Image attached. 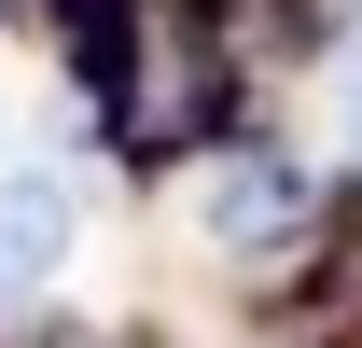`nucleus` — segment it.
<instances>
[{"instance_id":"nucleus-4","label":"nucleus","mask_w":362,"mask_h":348,"mask_svg":"<svg viewBox=\"0 0 362 348\" xmlns=\"http://www.w3.org/2000/svg\"><path fill=\"white\" fill-rule=\"evenodd\" d=\"M334 168L362 181V56H334Z\"/></svg>"},{"instance_id":"nucleus-5","label":"nucleus","mask_w":362,"mask_h":348,"mask_svg":"<svg viewBox=\"0 0 362 348\" xmlns=\"http://www.w3.org/2000/svg\"><path fill=\"white\" fill-rule=\"evenodd\" d=\"M349 56H362V0H349Z\"/></svg>"},{"instance_id":"nucleus-3","label":"nucleus","mask_w":362,"mask_h":348,"mask_svg":"<svg viewBox=\"0 0 362 348\" xmlns=\"http://www.w3.org/2000/svg\"><path fill=\"white\" fill-rule=\"evenodd\" d=\"M70 251H84V195L56 168H0V320H28L70 279Z\"/></svg>"},{"instance_id":"nucleus-1","label":"nucleus","mask_w":362,"mask_h":348,"mask_svg":"<svg viewBox=\"0 0 362 348\" xmlns=\"http://www.w3.org/2000/svg\"><path fill=\"white\" fill-rule=\"evenodd\" d=\"M98 139L126 153V181L209 168L223 139H251V56H237V0H112V28L70 56Z\"/></svg>"},{"instance_id":"nucleus-2","label":"nucleus","mask_w":362,"mask_h":348,"mask_svg":"<svg viewBox=\"0 0 362 348\" xmlns=\"http://www.w3.org/2000/svg\"><path fill=\"white\" fill-rule=\"evenodd\" d=\"M181 223H195V265L251 306H320L362 265V181L334 153H307V139H279V126L223 139L195 168V195H181Z\"/></svg>"}]
</instances>
